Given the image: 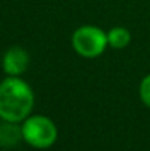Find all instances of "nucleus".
Listing matches in <instances>:
<instances>
[{
	"label": "nucleus",
	"instance_id": "nucleus-1",
	"mask_svg": "<svg viewBox=\"0 0 150 151\" xmlns=\"http://www.w3.org/2000/svg\"><path fill=\"white\" fill-rule=\"evenodd\" d=\"M34 93L18 76H7L0 82V119L6 122H24L33 111Z\"/></svg>",
	"mask_w": 150,
	"mask_h": 151
},
{
	"label": "nucleus",
	"instance_id": "nucleus-2",
	"mask_svg": "<svg viewBox=\"0 0 150 151\" xmlns=\"http://www.w3.org/2000/svg\"><path fill=\"white\" fill-rule=\"evenodd\" d=\"M22 139L38 150L51 147L57 139V128L54 122L43 114L28 116L22 123Z\"/></svg>",
	"mask_w": 150,
	"mask_h": 151
},
{
	"label": "nucleus",
	"instance_id": "nucleus-3",
	"mask_svg": "<svg viewBox=\"0 0 150 151\" xmlns=\"http://www.w3.org/2000/svg\"><path fill=\"white\" fill-rule=\"evenodd\" d=\"M107 46V32L99 27L83 25L72 34V47L81 57L96 59L104 53Z\"/></svg>",
	"mask_w": 150,
	"mask_h": 151
},
{
	"label": "nucleus",
	"instance_id": "nucleus-4",
	"mask_svg": "<svg viewBox=\"0 0 150 151\" xmlns=\"http://www.w3.org/2000/svg\"><path fill=\"white\" fill-rule=\"evenodd\" d=\"M30 65V54L22 47H10L4 53L1 66L7 76H19L22 75Z\"/></svg>",
	"mask_w": 150,
	"mask_h": 151
},
{
	"label": "nucleus",
	"instance_id": "nucleus-5",
	"mask_svg": "<svg viewBox=\"0 0 150 151\" xmlns=\"http://www.w3.org/2000/svg\"><path fill=\"white\" fill-rule=\"evenodd\" d=\"M22 139V128L18 123L3 120L0 123V145L1 147H13Z\"/></svg>",
	"mask_w": 150,
	"mask_h": 151
},
{
	"label": "nucleus",
	"instance_id": "nucleus-6",
	"mask_svg": "<svg viewBox=\"0 0 150 151\" xmlns=\"http://www.w3.org/2000/svg\"><path fill=\"white\" fill-rule=\"evenodd\" d=\"M107 43L112 49L121 50L131 43V34L124 27H115L107 31Z\"/></svg>",
	"mask_w": 150,
	"mask_h": 151
},
{
	"label": "nucleus",
	"instance_id": "nucleus-7",
	"mask_svg": "<svg viewBox=\"0 0 150 151\" xmlns=\"http://www.w3.org/2000/svg\"><path fill=\"white\" fill-rule=\"evenodd\" d=\"M138 93H140V99H141V101H143L147 107H150V73L146 75V76L141 79Z\"/></svg>",
	"mask_w": 150,
	"mask_h": 151
}]
</instances>
